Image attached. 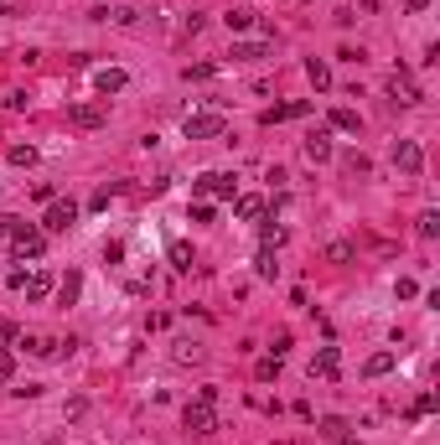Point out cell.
I'll return each instance as SVG.
<instances>
[{"mask_svg": "<svg viewBox=\"0 0 440 445\" xmlns=\"http://www.w3.org/2000/svg\"><path fill=\"white\" fill-rule=\"evenodd\" d=\"M223 21H228V31H249V26H254V11H228Z\"/></svg>", "mask_w": 440, "mask_h": 445, "instance_id": "cell-23", "label": "cell"}, {"mask_svg": "<svg viewBox=\"0 0 440 445\" xmlns=\"http://www.w3.org/2000/svg\"><path fill=\"white\" fill-rule=\"evenodd\" d=\"M140 21V11H130V5H119V11H114V26H135Z\"/></svg>", "mask_w": 440, "mask_h": 445, "instance_id": "cell-32", "label": "cell"}, {"mask_svg": "<svg viewBox=\"0 0 440 445\" xmlns=\"http://www.w3.org/2000/svg\"><path fill=\"white\" fill-rule=\"evenodd\" d=\"M306 78H311L316 88H332V68H326L321 58H311V62H306Z\"/></svg>", "mask_w": 440, "mask_h": 445, "instance_id": "cell-17", "label": "cell"}, {"mask_svg": "<svg viewBox=\"0 0 440 445\" xmlns=\"http://www.w3.org/2000/svg\"><path fill=\"white\" fill-rule=\"evenodd\" d=\"M394 363H399L394 352H373L368 363H363V373H368V378H383V373H389V368H394Z\"/></svg>", "mask_w": 440, "mask_h": 445, "instance_id": "cell-16", "label": "cell"}, {"mask_svg": "<svg viewBox=\"0 0 440 445\" xmlns=\"http://www.w3.org/2000/svg\"><path fill=\"white\" fill-rule=\"evenodd\" d=\"M332 125L347 129V135H358V114H352V109H332Z\"/></svg>", "mask_w": 440, "mask_h": 445, "instance_id": "cell-22", "label": "cell"}, {"mask_svg": "<svg viewBox=\"0 0 440 445\" xmlns=\"http://www.w3.org/2000/svg\"><path fill=\"white\" fill-rule=\"evenodd\" d=\"M125 83H130V73L125 68H99V73H93V88H99V94H125Z\"/></svg>", "mask_w": 440, "mask_h": 445, "instance_id": "cell-9", "label": "cell"}, {"mask_svg": "<svg viewBox=\"0 0 440 445\" xmlns=\"http://www.w3.org/2000/svg\"><path fill=\"white\" fill-rule=\"evenodd\" d=\"M104 119H109V109L99 104V99H83V104L68 109V125H73V129H99Z\"/></svg>", "mask_w": 440, "mask_h": 445, "instance_id": "cell-5", "label": "cell"}, {"mask_svg": "<svg viewBox=\"0 0 440 445\" xmlns=\"http://www.w3.org/2000/svg\"><path fill=\"white\" fill-rule=\"evenodd\" d=\"M326 259H332V264H352V244L347 238H332V244H326Z\"/></svg>", "mask_w": 440, "mask_h": 445, "instance_id": "cell-18", "label": "cell"}, {"mask_svg": "<svg viewBox=\"0 0 440 445\" xmlns=\"http://www.w3.org/2000/svg\"><path fill=\"white\" fill-rule=\"evenodd\" d=\"M36 161V145H11V166H32Z\"/></svg>", "mask_w": 440, "mask_h": 445, "instance_id": "cell-27", "label": "cell"}, {"mask_svg": "<svg viewBox=\"0 0 440 445\" xmlns=\"http://www.w3.org/2000/svg\"><path fill=\"white\" fill-rule=\"evenodd\" d=\"M394 166H399L404 176H419V171H425V151H419V140H399V145H394Z\"/></svg>", "mask_w": 440, "mask_h": 445, "instance_id": "cell-8", "label": "cell"}, {"mask_svg": "<svg viewBox=\"0 0 440 445\" xmlns=\"http://www.w3.org/2000/svg\"><path fill=\"white\" fill-rule=\"evenodd\" d=\"M280 244H285V228L269 218V222H265V249H280Z\"/></svg>", "mask_w": 440, "mask_h": 445, "instance_id": "cell-26", "label": "cell"}, {"mask_svg": "<svg viewBox=\"0 0 440 445\" xmlns=\"http://www.w3.org/2000/svg\"><path fill=\"white\" fill-rule=\"evenodd\" d=\"M171 264H176V270H192V249H186V244H171Z\"/></svg>", "mask_w": 440, "mask_h": 445, "instance_id": "cell-28", "label": "cell"}, {"mask_svg": "<svg viewBox=\"0 0 440 445\" xmlns=\"http://www.w3.org/2000/svg\"><path fill=\"white\" fill-rule=\"evenodd\" d=\"M394 295H399V301H415L419 285H415V280H399V285H394Z\"/></svg>", "mask_w": 440, "mask_h": 445, "instance_id": "cell-31", "label": "cell"}, {"mask_svg": "<svg viewBox=\"0 0 440 445\" xmlns=\"http://www.w3.org/2000/svg\"><path fill=\"white\" fill-rule=\"evenodd\" d=\"M440 233V212H419V238H435Z\"/></svg>", "mask_w": 440, "mask_h": 445, "instance_id": "cell-25", "label": "cell"}, {"mask_svg": "<svg viewBox=\"0 0 440 445\" xmlns=\"http://www.w3.org/2000/svg\"><path fill=\"white\" fill-rule=\"evenodd\" d=\"M306 161L311 166L332 161V135H326V129H311V135H306Z\"/></svg>", "mask_w": 440, "mask_h": 445, "instance_id": "cell-11", "label": "cell"}, {"mask_svg": "<svg viewBox=\"0 0 440 445\" xmlns=\"http://www.w3.org/2000/svg\"><path fill=\"white\" fill-rule=\"evenodd\" d=\"M73 222H78V202H52L42 218V233H68Z\"/></svg>", "mask_w": 440, "mask_h": 445, "instance_id": "cell-6", "label": "cell"}, {"mask_svg": "<svg viewBox=\"0 0 440 445\" xmlns=\"http://www.w3.org/2000/svg\"><path fill=\"white\" fill-rule=\"evenodd\" d=\"M182 424L192 435H212L218 430V388H197V398L182 409Z\"/></svg>", "mask_w": 440, "mask_h": 445, "instance_id": "cell-1", "label": "cell"}, {"mask_svg": "<svg viewBox=\"0 0 440 445\" xmlns=\"http://www.w3.org/2000/svg\"><path fill=\"white\" fill-rule=\"evenodd\" d=\"M316 373H321V378H337V373H342V357H337V347H321V352H316L311 378H316Z\"/></svg>", "mask_w": 440, "mask_h": 445, "instance_id": "cell-14", "label": "cell"}, {"mask_svg": "<svg viewBox=\"0 0 440 445\" xmlns=\"http://www.w3.org/2000/svg\"><path fill=\"white\" fill-rule=\"evenodd\" d=\"M269 52H275V47H269V36H259V42H233L228 58L233 62H259V58H269Z\"/></svg>", "mask_w": 440, "mask_h": 445, "instance_id": "cell-12", "label": "cell"}, {"mask_svg": "<svg viewBox=\"0 0 440 445\" xmlns=\"http://www.w3.org/2000/svg\"><path fill=\"white\" fill-rule=\"evenodd\" d=\"M11 228H16V218H11V212H0V238H11Z\"/></svg>", "mask_w": 440, "mask_h": 445, "instance_id": "cell-34", "label": "cell"}, {"mask_svg": "<svg viewBox=\"0 0 440 445\" xmlns=\"http://www.w3.org/2000/svg\"><path fill=\"white\" fill-rule=\"evenodd\" d=\"M321 435H326V440H342V435H347V424H342V420H321Z\"/></svg>", "mask_w": 440, "mask_h": 445, "instance_id": "cell-29", "label": "cell"}, {"mask_svg": "<svg viewBox=\"0 0 440 445\" xmlns=\"http://www.w3.org/2000/svg\"><path fill=\"white\" fill-rule=\"evenodd\" d=\"M192 192H202V197H239V176H228V171H202L197 181H192Z\"/></svg>", "mask_w": 440, "mask_h": 445, "instance_id": "cell-4", "label": "cell"}, {"mask_svg": "<svg viewBox=\"0 0 440 445\" xmlns=\"http://www.w3.org/2000/svg\"><path fill=\"white\" fill-rule=\"evenodd\" d=\"M342 445H363V440H347V435H342Z\"/></svg>", "mask_w": 440, "mask_h": 445, "instance_id": "cell-37", "label": "cell"}, {"mask_svg": "<svg viewBox=\"0 0 440 445\" xmlns=\"http://www.w3.org/2000/svg\"><path fill=\"white\" fill-rule=\"evenodd\" d=\"M21 5H26V0H0V16H16Z\"/></svg>", "mask_w": 440, "mask_h": 445, "instance_id": "cell-35", "label": "cell"}, {"mask_svg": "<svg viewBox=\"0 0 440 445\" xmlns=\"http://www.w3.org/2000/svg\"><path fill=\"white\" fill-rule=\"evenodd\" d=\"M176 363H202V347L197 342H176Z\"/></svg>", "mask_w": 440, "mask_h": 445, "instance_id": "cell-24", "label": "cell"}, {"mask_svg": "<svg viewBox=\"0 0 440 445\" xmlns=\"http://www.w3.org/2000/svg\"><path fill=\"white\" fill-rule=\"evenodd\" d=\"M269 378H280V357H265V363H259V383H269Z\"/></svg>", "mask_w": 440, "mask_h": 445, "instance_id": "cell-30", "label": "cell"}, {"mask_svg": "<svg viewBox=\"0 0 440 445\" xmlns=\"http://www.w3.org/2000/svg\"><path fill=\"white\" fill-rule=\"evenodd\" d=\"M58 347H62V342L36 337V331H32V337H21V352H32V357H58Z\"/></svg>", "mask_w": 440, "mask_h": 445, "instance_id": "cell-15", "label": "cell"}, {"mask_svg": "<svg viewBox=\"0 0 440 445\" xmlns=\"http://www.w3.org/2000/svg\"><path fill=\"white\" fill-rule=\"evenodd\" d=\"M254 270H259V280H275V249H259V259H254Z\"/></svg>", "mask_w": 440, "mask_h": 445, "instance_id": "cell-20", "label": "cell"}, {"mask_svg": "<svg viewBox=\"0 0 440 445\" xmlns=\"http://www.w3.org/2000/svg\"><path fill=\"white\" fill-rule=\"evenodd\" d=\"M389 94H394V104H419V99H425V94H419V83L409 78V68L389 73Z\"/></svg>", "mask_w": 440, "mask_h": 445, "instance_id": "cell-7", "label": "cell"}, {"mask_svg": "<svg viewBox=\"0 0 440 445\" xmlns=\"http://www.w3.org/2000/svg\"><path fill=\"white\" fill-rule=\"evenodd\" d=\"M301 114H311V99H295V104H275V109H265V125H285V119H301Z\"/></svg>", "mask_w": 440, "mask_h": 445, "instance_id": "cell-10", "label": "cell"}, {"mask_svg": "<svg viewBox=\"0 0 440 445\" xmlns=\"http://www.w3.org/2000/svg\"><path fill=\"white\" fill-rule=\"evenodd\" d=\"M5 342H16V327H11V321H0V347H5Z\"/></svg>", "mask_w": 440, "mask_h": 445, "instance_id": "cell-36", "label": "cell"}, {"mask_svg": "<svg viewBox=\"0 0 440 445\" xmlns=\"http://www.w3.org/2000/svg\"><path fill=\"white\" fill-rule=\"evenodd\" d=\"M223 129H228V119H223V114H186V119H182V135H186V140H218Z\"/></svg>", "mask_w": 440, "mask_h": 445, "instance_id": "cell-3", "label": "cell"}, {"mask_svg": "<svg viewBox=\"0 0 440 445\" xmlns=\"http://www.w3.org/2000/svg\"><path fill=\"white\" fill-rule=\"evenodd\" d=\"M11 373H16V357H11V352H0V383H5Z\"/></svg>", "mask_w": 440, "mask_h": 445, "instance_id": "cell-33", "label": "cell"}, {"mask_svg": "<svg viewBox=\"0 0 440 445\" xmlns=\"http://www.w3.org/2000/svg\"><path fill=\"white\" fill-rule=\"evenodd\" d=\"M78 290H83V280H78V275H68V280L58 285V301H62V305H73V301H78Z\"/></svg>", "mask_w": 440, "mask_h": 445, "instance_id": "cell-21", "label": "cell"}, {"mask_svg": "<svg viewBox=\"0 0 440 445\" xmlns=\"http://www.w3.org/2000/svg\"><path fill=\"white\" fill-rule=\"evenodd\" d=\"M233 212H239V218H259V212H265V197H233Z\"/></svg>", "mask_w": 440, "mask_h": 445, "instance_id": "cell-19", "label": "cell"}, {"mask_svg": "<svg viewBox=\"0 0 440 445\" xmlns=\"http://www.w3.org/2000/svg\"><path fill=\"white\" fill-rule=\"evenodd\" d=\"M21 290H26V301H47V290H52V275H47V270H36V275H26V280H21Z\"/></svg>", "mask_w": 440, "mask_h": 445, "instance_id": "cell-13", "label": "cell"}, {"mask_svg": "<svg viewBox=\"0 0 440 445\" xmlns=\"http://www.w3.org/2000/svg\"><path fill=\"white\" fill-rule=\"evenodd\" d=\"M11 249H16V259H42L47 254V233H42V228L16 222V228H11Z\"/></svg>", "mask_w": 440, "mask_h": 445, "instance_id": "cell-2", "label": "cell"}]
</instances>
